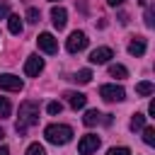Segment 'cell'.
Listing matches in <instances>:
<instances>
[{"instance_id": "obj_26", "label": "cell", "mask_w": 155, "mask_h": 155, "mask_svg": "<svg viewBox=\"0 0 155 155\" xmlns=\"http://www.w3.org/2000/svg\"><path fill=\"white\" fill-rule=\"evenodd\" d=\"M121 2H124V0H107V5H109V7H119Z\"/></svg>"}, {"instance_id": "obj_25", "label": "cell", "mask_w": 155, "mask_h": 155, "mask_svg": "<svg viewBox=\"0 0 155 155\" xmlns=\"http://www.w3.org/2000/svg\"><path fill=\"white\" fill-rule=\"evenodd\" d=\"M10 15V2H0V19H5Z\"/></svg>"}, {"instance_id": "obj_4", "label": "cell", "mask_w": 155, "mask_h": 155, "mask_svg": "<svg viewBox=\"0 0 155 155\" xmlns=\"http://www.w3.org/2000/svg\"><path fill=\"white\" fill-rule=\"evenodd\" d=\"M99 97H102L104 102H121V99L126 97V92H124V87H119V85H102V87H99Z\"/></svg>"}, {"instance_id": "obj_12", "label": "cell", "mask_w": 155, "mask_h": 155, "mask_svg": "<svg viewBox=\"0 0 155 155\" xmlns=\"http://www.w3.org/2000/svg\"><path fill=\"white\" fill-rule=\"evenodd\" d=\"M145 48H148V44H145V39H143V36H136V39L128 44V53H131V56H136V58H140V56L145 53Z\"/></svg>"}, {"instance_id": "obj_10", "label": "cell", "mask_w": 155, "mask_h": 155, "mask_svg": "<svg viewBox=\"0 0 155 155\" xmlns=\"http://www.w3.org/2000/svg\"><path fill=\"white\" fill-rule=\"evenodd\" d=\"M63 97H65V102L78 111V109H82L85 104H87V97L82 94V92H63Z\"/></svg>"}, {"instance_id": "obj_24", "label": "cell", "mask_w": 155, "mask_h": 155, "mask_svg": "<svg viewBox=\"0 0 155 155\" xmlns=\"http://www.w3.org/2000/svg\"><path fill=\"white\" fill-rule=\"evenodd\" d=\"M107 155H131V150L121 145V148H109V153H107Z\"/></svg>"}, {"instance_id": "obj_7", "label": "cell", "mask_w": 155, "mask_h": 155, "mask_svg": "<svg viewBox=\"0 0 155 155\" xmlns=\"http://www.w3.org/2000/svg\"><path fill=\"white\" fill-rule=\"evenodd\" d=\"M0 90H7V92H19L22 90V80L12 73H2L0 75Z\"/></svg>"}, {"instance_id": "obj_20", "label": "cell", "mask_w": 155, "mask_h": 155, "mask_svg": "<svg viewBox=\"0 0 155 155\" xmlns=\"http://www.w3.org/2000/svg\"><path fill=\"white\" fill-rule=\"evenodd\" d=\"M143 140H145V145H153V143H155V128H153V126L143 128Z\"/></svg>"}, {"instance_id": "obj_13", "label": "cell", "mask_w": 155, "mask_h": 155, "mask_svg": "<svg viewBox=\"0 0 155 155\" xmlns=\"http://www.w3.org/2000/svg\"><path fill=\"white\" fill-rule=\"evenodd\" d=\"M7 27H10V31L17 36V34H22V29H24V24H22V19L17 17V15H7Z\"/></svg>"}, {"instance_id": "obj_6", "label": "cell", "mask_w": 155, "mask_h": 155, "mask_svg": "<svg viewBox=\"0 0 155 155\" xmlns=\"http://www.w3.org/2000/svg\"><path fill=\"white\" fill-rule=\"evenodd\" d=\"M36 44H39V48H41L44 53H56V51H58V41H56V36H53V34H48V31L39 34Z\"/></svg>"}, {"instance_id": "obj_22", "label": "cell", "mask_w": 155, "mask_h": 155, "mask_svg": "<svg viewBox=\"0 0 155 155\" xmlns=\"http://www.w3.org/2000/svg\"><path fill=\"white\" fill-rule=\"evenodd\" d=\"M27 19H29L31 24H36V22L41 19V12H39L36 7H29V10H27Z\"/></svg>"}, {"instance_id": "obj_1", "label": "cell", "mask_w": 155, "mask_h": 155, "mask_svg": "<svg viewBox=\"0 0 155 155\" xmlns=\"http://www.w3.org/2000/svg\"><path fill=\"white\" fill-rule=\"evenodd\" d=\"M36 121H39V102H34V99L22 102V104H19V119H17V124H15V131H17L19 136H24L27 128L34 126Z\"/></svg>"}, {"instance_id": "obj_9", "label": "cell", "mask_w": 155, "mask_h": 155, "mask_svg": "<svg viewBox=\"0 0 155 155\" xmlns=\"http://www.w3.org/2000/svg\"><path fill=\"white\" fill-rule=\"evenodd\" d=\"M111 56H114V51H111L109 46H99V48H94V51L90 53V63H94V65H102V63H107Z\"/></svg>"}, {"instance_id": "obj_16", "label": "cell", "mask_w": 155, "mask_h": 155, "mask_svg": "<svg viewBox=\"0 0 155 155\" xmlns=\"http://www.w3.org/2000/svg\"><path fill=\"white\" fill-rule=\"evenodd\" d=\"M109 75H111V78H116V80H124V78H128V70H126L124 65H119V63H116V65H109Z\"/></svg>"}, {"instance_id": "obj_15", "label": "cell", "mask_w": 155, "mask_h": 155, "mask_svg": "<svg viewBox=\"0 0 155 155\" xmlns=\"http://www.w3.org/2000/svg\"><path fill=\"white\" fill-rule=\"evenodd\" d=\"M99 121H102V114H99L97 109H90V111L82 116V124H85V126H97Z\"/></svg>"}, {"instance_id": "obj_18", "label": "cell", "mask_w": 155, "mask_h": 155, "mask_svg": "<svg viewBox=\"0 0 155 155\" xmlns=\"http://www.w3.org/2000/svg\"><path fill=\"white\" fill-rule=\"evenodd\" d=\"M145 126V116L143 114H133V119H131V131H140Z\"/></svg>"}, {"instance_id": "obj_28", "label": "cell", "mask_w": 155, "mask_h": 155, "mask_svg": "<svg viewBox=\"0 0 155 155\" xmlns=\"http://www.w3.org/2000/svg\"><path fill=\"white\" fill-rule=\"evenodd\" d=\"M0 155H10V148H7V145H2V148H0Z\"/></svg>"}, {"instance_id": "obj_30", "label": "cell", "mask_w": 155, "mask_h": 155, "mask_svg": "<svg viewBox=\"0 0 155 155\" xmlns=\"http://www.w3.org/2000/svg\"><path fill=\"white\" fill-rule=\"evenodd\" d=\"M51 2H53V0H51Z\"/></svg>"}, {"instance_id": "obj_14", "label": "cell", "mask_w": 155, "mask_h": 155, "mask_svg": "<svg viewBox=\"0 0 155 155\" xmlns=\"http://www.w3.org/2000/svg\"><path fill=\"white\" fill-rule=\"evenodd\" d=\"M153 92H155V85L148 82V80H143V82L136 85V94H140V97H150Z\"/></svg>"}, {"instance_id": "obj_5", "label": "cell", "mask_w": 155, "mask_h": 155, "mask_svg": "<svg viewBox=\"0 0 155 155\" xmlns=\"http://www.w3.org/2000/svg\"><path fill=\"white\" fill-rule=\"evenodd\" d=\"M97 148H99V138H97L94 133H87V136H82V138L78 140V153H80V155H92Z\"/></svg>"}, {"instance_id": "obj_21", "label": "cell", "mask_w": 155, "mask_h": 155, "mask_svg": "<svg viewBox=\"0 0 155 155\" xmlns=\"http://www.w3.org/2000/svg\"><path fill=\"white\" fill-rule=\"evenodd\" d=\"M24 155H46V150H44V145L41 143H31L29 148H27V153Z\"/></svg>"}, {"instance_id": "obj_11", "label": "cell", "mask_w": 155, "mask_h": 155, "mask_svg": "<svg viewBox=\"0 0 155 155\" xmlns=\"http://www.w3.org/2000/svg\"><path fill=\"white\" fill-rule=\"evenodd\" d=\"M51 22H53L56 29H63L65 22H68V12L63 7H51Z\"/></svg>"}, {"instance_id": "obj_8", "label": "cell", "mask_w": 155, "mask_h": 155, "mask_svg": "<svg viewBox=\"0 0 155 155\" xmlns=\"http://www.w3.org/2000/svg\"><path fill=\"white\" fill-rule=\"evenodd\" d=\"M41 70H44V61H41L39 56H29L27 63H24V75H27V78H36Z\"/></svg>"}, {"instance_id": "obj_3", "label": "cell", "mask_w": 155, "mask_h": 155, "mask_svg": "<svg viewBox=\"0 0 155 155\" xmlns=\"http://www.w3.org/2000/svg\"><path fill=\"white\" fill-rule=\"evenodd\" d=\"M65 48H68V53H80V51H85V48H87V34L75 29V31L68 36V41H65Z\"/></svg>"}, {"instance_id": "obj_17", "label": "cell", "mask_w": 155, "mask_h": 155, "mask_svg": "<svg viewBox=\"0 0 155 155\" xmlns=\"http://www.w3.org/2000/svg\"><path fill=\"white\" fill-rule=\"evenodd\" d=\"M70 80H75V82H80V85H85V82H90V80H92V70H87V68H85V70H78Z\"/></svg>"}, {"instance_id": "obj_2", "label": "cell", "mask_w": 155, "mask_h": 155, "mask_svg": "<svg viewBox=\"0 0 155 155\" xmlns=\"http://www.w3.org/2000/svg\"><path fill=\"white\" fill-rule=\"evenodd\" d=\"M44 136H46V140L53 143V145H65V143H70V138H73V128L65 126V124H51V126L44 128Z\"/></svg>"}, {"instance_id": "obj_27", "label": "cell", "mask_w": 155, "mask_h": 155, "mask_svg": "<svg viewBox=\"0 0 155 155\" xmlns=\"http://www.w3.org/2000/svg\"><path fill=\"white\" fill-rule=\"evenodd\" d=\"M148 114H150V116H155V102H150V107H148Z\"/></svg>"}, {"instance_id": "obj_23", "label": "cell", "mask_w": 155, "mask_h": 155, "mask_svg": "<svg viewBox=\"0 0 155 155\" xmlns=\"http://www.w3.org/2000/svg\"><path fill=\"white\" fill-rule=\"evenodd\" d=\"M46 111H48L51 116H56V114H61V111H63V104H61V102H48Z\"/></svg>"}, {"instance_id": "obj_29", "label": "cell", "mask_w": 155, "mask_h": 155, "mask_svg": "<svg viewBox=\"0 0 155 155\" xmlns=\"http://www.w3.org/2000/svg\"><path fill=\"white\" fill-rule=\"evenodd\" d=\"M2 138H5V131H2V128H0V140H2Z\"/></svg>"}, {"instance_id": "obj_19", "label": "cell", "mask_w": 155, "mask_h": 155, "mask_svg": "<svg viewBox=\"0 0 155 155\" xmlns=\"http://www.w3.org/2000/svg\"><path fill=\"white\" fill-rule=\"evenodd\" d=\"M10 111H12L10 99H7V97H0V119H7V116H10Z\"/></svg>"}]
</instances>
